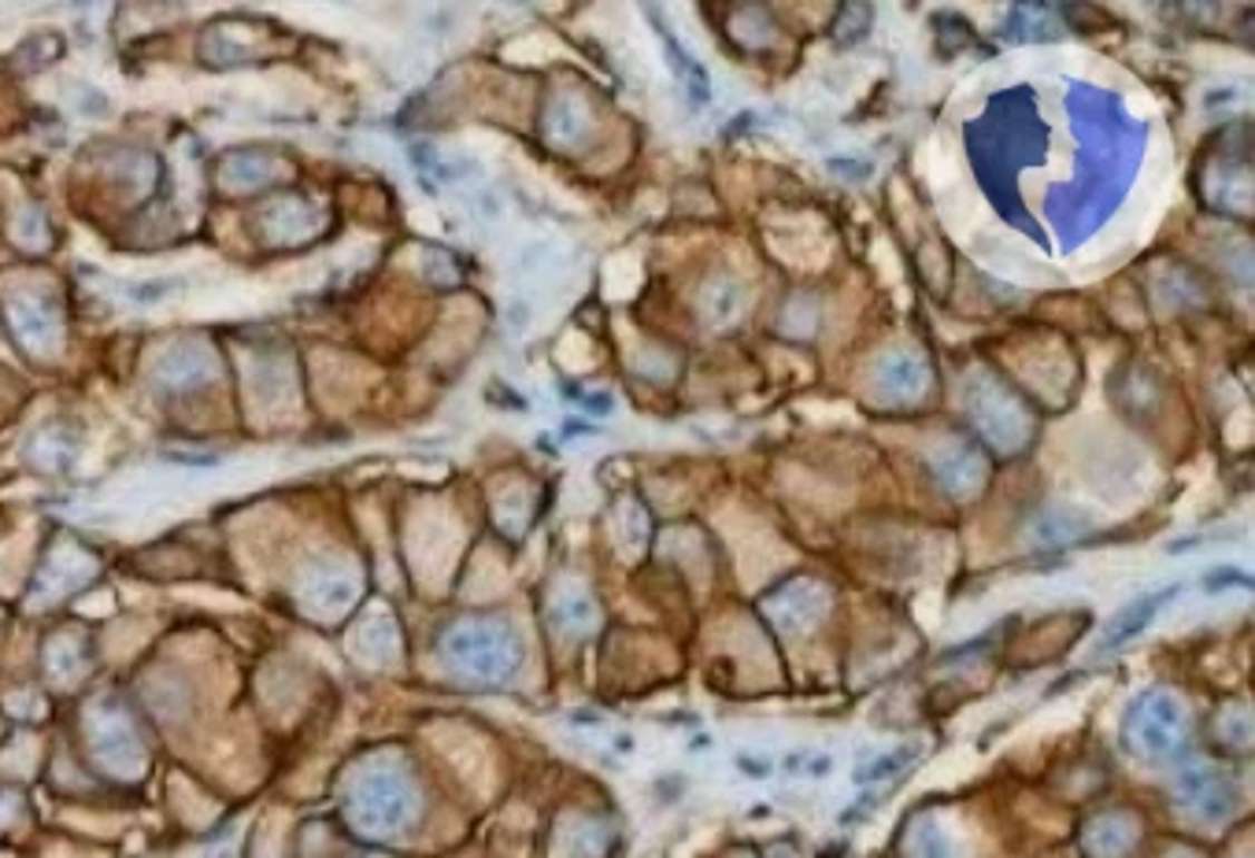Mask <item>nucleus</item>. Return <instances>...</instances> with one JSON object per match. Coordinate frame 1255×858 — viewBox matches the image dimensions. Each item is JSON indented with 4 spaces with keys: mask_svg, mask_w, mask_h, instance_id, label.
<instances>
[{
    "mask_svg": "<svg viewBox=\"0 0 1255 858\" xmlns=\"http://www.w3.org/2000/svg\"><path fill=\"white\" fill-rule=\"evenodd\" d=\"M1130 737H1134V748L1145 751V755H1170V751H1178L1185 737L1181 703L1162 692H1151L1145 700H1137L1130 711Z\"/></svg>",
    "mask_w": 1255,
    "mask_h": 858,
    "instance_id": "obj_1",
    "label": "nucleus"
},
{
    "mask_svg": "<svg viewBox=\"0 0 1255 858\" xmlns=\"http://www.w3.org/2000/svg\"><path fill=\"white\" fill-rule=\"evenodd\" d=\"M456 655L464 659L470 670H481V674H493V670L508 666V647H504V636L493 630H470L456 641Z\"/></svg>",
    "mask_w": 1255,
    "mask_h": 858,
    "instance_id": "obj_2",
    "label": "nucleus"
},
{
    "mask_svg": "<svg viewBox=\"0 0 1255 858\" xmlns=\"http://www.w3.org/2000/svg\"><path fill=\"white\" fill-rule=\"evenodd\" d=\"M1181 792H1185L1181 803L1196 807L1204 818H1218L1226 810V803H1229V799H1226V784L1218 781L1212 770H1196L1189 777H1181Z\"/></svg>",
    "mask_w": 1255,
    "mask_h": 858,
    "instance_id": "obj_3",
    "label": "nucleus"
},
{
    "mask_svg": "<svg viewBox=\"0 0 1255 858\" xmlns=\"http://www.w3.org/2000/svg\"><path fill=\"white\" fill-rule=\"evenodd\" d=\"M1174 596V588H1167V593H1159V596H1141V599H1134L1130 607H1126L1119 618H1115V630L1108 633V647H1115V644H1122V641H1130V636H1137L1148 625V618H1156V611L1162 607V603H1167Z\"/></svg>",
    "mask_w": 1255,
    "mask_h": 858,
    "instance_id": "obj_4",
    "label": "nucleus"
},
{
    "mask_svg": "<svg viewBox=\"0 0 1255 858\" xmlns=\"http://www.w3.org/2000/svg\"><path fill=\"white\" fill-rule=\"evenodd\" d=\"M915 858H960V851L937 826H923L915 837Z\"/></svg>",
    "mask_w": 1255,
    "mask_h": 858,
    "instance_id": "obj_5",
    "label": "nucleus"
},
{
    "mask_svg": "<svg viewBox=\"0 0 1255 858\" xmlns=\"http://www.w3.org/2000/svg\"><path fill=\"white\" fill-rule=\"evenodd\" d=\"M1111 826H1115V821H1103V826H1097V832H1092V837H1089L1092 855L1111 858V855H1119V851L1126 848V844H1130V829H1122V826H1119V832H1111Z\"/></svg>",
    "mask_w": 1255,
    "mask_h": 858,
    "instance_id": "obj_6",
    "label": "nucleus"
}]
</instances>
